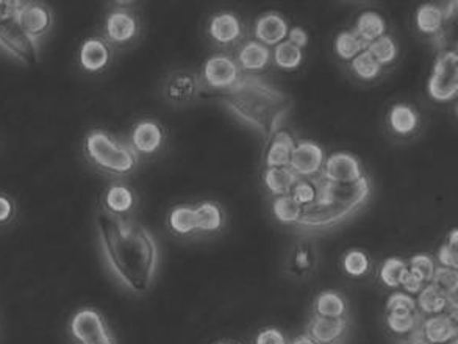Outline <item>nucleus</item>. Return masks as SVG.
<instances>
[{
    "label": "nucleus",
    "instance_id": "f257e3e1",
    "mask_svg": "<svg viewBox=\"0 0 458 344\" xmlns=\"http://www.w3.org/2000/svg\"><path fill=\"white\" fill-rule=\"evenodd\" d=\"M96 234L106 268L131 295H146L155 282L160 264V249L148 228L99 210Z\"/></svg>",
    "mask_w": 458,
    "mask_h": 344
},
{
    "label": "nucleus",
    "instance_id": "f03ea898",
    "mask_svg": "<svg viewBox=\"0 0 458 344\" xmlns=\"http://www.w3.org/2000/svg\"><path fill=\"white\" fill-rule=\"evenodd\" d=\"M221 104L267 142L279 133L293 110V99L254 75H246L219 94Z\"/></svg>",
    "mask_w": 458,
    "mask_h": 344
},
{
    "label": "nucleus",
    "instance_id": "7ed1b4c3",
    "mask_svg": "<svg viewBox=\"0 0 458 344\" xmlns=\"http://www.w3.org/2000/svg\"><path fill=\"white\" fill-rule=\"evenodd\" d=\"M316 197L302 207L296 228L309 232H324L340 226L365 207L371 197L368 177L353 184H335L326 178L315 177Z\"/></svg>",
    "mask_w": 458,
    "mask_h": 344
},
{
    "label": "nucleus",
    "instance_id": "20e7f679",
    "mask_svg": "<svg viewBox=\"0 0 458 344\" xmlns=\"http://www.w3.org/2000/svg\"><path fill=\"white\" fill-rule=\"evenodd\" d=\"M83 155L98 171L113 177L129 176L138 167V157L129 144L118 142L114 136L102 129L88 132L83 138Z\"/></svg>",
    "mask_w": 458,
    "mask_h": 344
},
{
    "label": "nucleus",
    "instance_id": "39448f33",
    "mask_svg": "<svg viewBox=\"0 0 458 344\" xmlns=\"http://www.w3.org/2000/svg\"><path fill=\"white\" fill-rule=\"evenodd\" d=\"M68 333L74 344H116L106 318L93 307L81 308L71 316Z\"/></svg>",
    "mask_w": 458,
    "mask_h": 344
},
{
    "label": "nucleus",
    "instance_id": "423d86ee",
    "mask_svg": "<svg viewBox=\"0 0 458 344\" xmlns=\"http://www.w3.org/2000/svg\"><path fill=\"white\" fill-rule=\"evenodd\" d=\"M428 91L435 102H449L457 98L458 56L455 50H446L438 56L428 81Z\"/></svg>",
    "mask_w": 458,
    "mask_h": 344
},
{
    "label": "nucleus",
    "instance_id": "0eeeda50",
    "mask_svg": "<svg viewBox=\"0 0 458 344\" xmlns=\"http://www.w3.org/2000/svg\"><path fill=\"white\" fill-rule=\"evenodd\" d=\"M0 49L25 66H33L39 60V47L37 41H33L19 27L14 16L0 21Z\"/></svg>",
    "mask_w": 458,
    "mask_h": 344
},
{
    "label": "nucleus",
    "instance_id": "6e6552de",
    "mask_svg": "<svg viewBox=\"0 0 458 344\" xmlns=\"http://www.w3.org/2000/svg\"><path fill=\"white\" fill-rule=\"evenodd\" d=\"M14 19L19 27L37 43L47 37L54 27V13L43 2H21L14 13Z\"/></svg>",
    "mask_w": 458,
    "mask_h": 344
},
{
    "label": "nucleus",
    "instance_id": "1a4fd4ad",
    "mask_svg": "<svg viewBox=\"0 0 458 344\" xmlns=\"http://www.w3.org/2000/svg\"><path fill=\"white\" fill-rule=\"evenodd\" d=\"M140 33V21L137 16L127 10H114L110 13L104 24V39L114 46H125L137 39Z\"/></svg>",
    "mask_w": 458,
    "mask_h": 344
},
{
    "label": "nucleus",
    "instance_id": "9d476101",
    "mask_svg": "<svg viewBox=\"0 0 458 344\" xmlns=\"http://www.w3.org/2000/svg\"><path fill=\"white\" fill-rule=\"evenodd\" d=\"M165 140L166 133L163 125L154 119H144L131 130L129 146L138 157H150L160 152Z\"/></svg>",
    "mask_w": 458,
    "mask_h": 344
},
{
    "label": "nucleus",
    "instance_id": "9b49d317",
    "mask_svg": "<svg viewBox=\"0 0 458 344\" xmlns=\"http://www.w3.org/2000/svg\"><path fill=\"white\" fill-rule=\"evenodd\" d=\"M202 79L211 90L223 91L240 81V68L230 56H211L205 62Z\"/></svg>",
    "mask_w": 458,
    "mask_h": 344
},
{
    "label": "nucleus",
    "instance_id": "f8f14e48",
    "mask_svg": "<svg viewBox=\"0 0 458 344\" xmlns=\"http://www.w3.org/2000/svg\"><path fill=\"white\" fill-rule=\"evenodd\" d=\"M324 167V150L313 142H301L293 149L290 168L299 178L318 176Z\"/></svg>",
    "mask_w": 458,
    "mask_h": 344
},
{
    "label": "nucleus",
    "instance_id": "ddd939ff",
    "mask_svg": "<svg viewBox=\"0 0 458 344\" xmlns=\"http://www.w3.org/2000/svg\"><path fill=\"white\" fill-rule=\"evenodd\" d=\"M112 62V46L104 38H87L79 49V66L88 74H99Z\"/></svg>",
    "mask_w": 458,
    "mask_h": 344
},
{
    "label": "nucleus",
    "instance_id": "4468645a",
    "mask_svg": "<svg viewBox=\"0 0 458 344\" xmlns=\"http://www.w3.org/2000/svg\"><path fill=\"white\" fill-rule=\"evenodd\" d=\"M200 91V83L198 77H194L188 71H177L167 77L163 86V96L171 105L191 104L194 99L198 98Z\"/></svg>",
    "mask_w": 458,
    "mask_h": 344
},
{
    "label": "nucleus",
    "instance_id": "2eb2a0df",
    "mask_svg": "<svg viewBox=\"0 0 458 344\" xmlns=\"http://www.w3.org/2000/svg\"><path fill=\"white\" fill-rule=\"evenodd\" d=\"M321 177L335 184H353L363 177V172L357 157L347 152H336L324 163Z\"/></svg>",
    "mask_w": 458,
    "mask_h": 344
},
{
    "label": "nucleus",
    "instance_id": "dca6fc26",
    "mask_svg": "<svg viewBox=\"0 0 458 344\" xmlns=\"http://www.w3.org/2000/svg\"><path fill=\"white\" fill-rule=\"evenodd\" d=\"M418 332L428 344H447L457 337V318L451 314H435L418 327Z\"/></svg>",
    "mask_w": 458,
    "mask_h": 344
},
{
    "label": "nucleus",
    "instance_id": "f3484780",
    "mask_svg": "<svg viewBox=\"0 0 458 344\" xmlns=\"http://www.w3.org/2000/svg\"><path fill=\"white\" fill-rule=\"evenodd\" d=\"M135 203H137V197L129 186L114 184L106 190L102 199V210L114 216L127 218V215H131L135 209Z\"/></svg>",
    "mask_w": 458,
    "mask_h": 344
},
{
    "label": "nucleus",
    "instance_id": "a211bd4d",
    "mask_svg": "<svg viewBox=\"0 0 458 344\" xmlns=\"http://www.w3.org/2000/svg\"><path fill=\"white\" fill-rule=\"evenodd\" d=\"M255 37L259 39V43L267 47L277 46L284 43V39L288 37V24L279 14L267 13L255 22Z\"/></svg>",
    "mask_w": 458,
    "mask_h": 344
},
{
    "label": "nucleus",
    "instance_id": "6ab92c4d",
    "mask_svg": "<svg viewBox=\"0 0 458 344\" xmlns=\"http://www.w3.org/2000/svg\"><path fill=\"white\" fill-rule=\"evenodd\" d=\"M208 35L217 44L235 43L242 37V22L232 13H219L210 19Z\"/></svg>",
    "mask_w": 458,
    "mask_h": 344
},
{
    "label": "nucleus",
    "instance_id": "aec40b11",
    "mask_svg": "<svg viewBox=\"0 0 458 344\" xmlns=\"http://www.w3.org/2000/svg\"><path fill=\"white\" fill-rule=\"evenodd\" d=\"M346 326L344 318H324L316 314L310 321L309 337L318 344L334 343L344 333Z\"/></svg>",
    "mask_w": 458,
    "mask_h": 344
},
{
    "label": "nucleus",
    "instance_id": "412c9836",
    "mask_svg": "<svg viewBox=\"0 0 458 344\" xmlns=\"http://www.w3.org/2000/svg\"><path fill=\"white\" fill-rule=\"evenodd\" d=\"M316 262H318V258H316L315 247L311 246L310 243H301L290 254L288 262H286V270L292 276L304 279L311 274V271L315 270Z\"/></svg>",
    "mask_w": 458,
    "mask_h": 344
},
{
    "label": "nucleus",
    "instance_id": "4be33fe9",
    "mask_svg": "<svg viewBox=\"0 0 458 344\" xmlns=\"http://www.w3.org/2000/svg\"><path fill=\"white\" fill-rule=\"evenodd\" d=\"M294 146H296V142H294L292 136L280 130L279 133L271 140V148H269L267 154V167H290Z\"/></svg>",
    "mask_w": 458,
    "mask_h": 344
},
{
    "label": "nucleus",
    "instance_id": "5701e85b",
    "mask_svg": "<svg viewBox=\"0 0 458 344\" xmlns=\"http://www.w3.org/2000/svg\"><path fill=\"white\" fill-rule=\"evenodd\" d=\"M265 185L274 196H286L290 194L293 186L296 185L299 177L292 171V168H267L265 172Z\"/></svg>",
    "mask_w": 458,
    "mask_h": 344
},
{
    "label": "nucleus",
    "instance_id": "b1692460",
    "mask_svg": "<svg viewBox=\"0 0 458 344\" xmlns=\"http://www.w3.org/2000/svg\"><path fill=\"white\" fill-rule=\"evenodd\" d=\"M271 62V52L267 46L259 43V41H250V43L242 46V49L238 54V63L244 71H261L267 68Z\"/></svg>",
    "mask_w": 458,
    "mask_h": 344
},
{
    "label": "nucleus",
    "instance_id": "393cba45",
    "mask_svg": "<svg viewBox=\"0 0 458 344\" xmlns=\"http://www.w3.org/2000/svg\"><path fill=\"white\" fill-rule=\"evenodd\" d=\"M386 30V22L385 19L376 12H366L360 16L353 33L368 46L378 38H382Z\"/></svg>",
    "mask_w": 458,
    "mask_h": 344
},
{
    "label": "nucleus",
    "instance_id": "a878e982",
    "mask_svg": "<svg viewBox=\"0 0 458 344\" xmlns=\"http://www.w3.org/2000/svg\"><path fill=\"white\" fill-rule=\"evenodd\" d=\"M167 226L173 230L174 234L180 235V236H186V235L198 232L196 210L191 205L174 207L167 215Z\"/></svg>",
    "mask_w": 458,
    "mask_h": 344
},
{
    "label": "nucleus",
    "instance_id": "bb28decb",
    "mask_svg": "<svg viewBox=\"0 0 458 344\" xmlns=\"http://www.w3.org/2000/svg\"><path fill=\"white\" fill-rule=\"evenodd\" d=\"M388 123L394 133L397 135H411L416 129H418V115L415 110L405 104H397L391 108L390 115H388Z\"/></svg>",
    "mask_w": 458,
    "mask_h": 344
},
{
    "label": "nucleus",
    "instance_id": "cd10ccee",
    "mask_svg": "<svg viewBox=\"0 0 458 344\" xmlns=\"http://www.w3.org/2000/svg\"><path fill=\"white\" fill-rule=\"evenodd\" d=\"M445 22V13L440 6L422 5L416 12V27L424 35H435L441 30Z\"/></svg>",
    "mask_w": 458,
    "mask_h": 344
},
{
    "label": "nucleus",
    "instance_id": "c85d7f7f",
    "mask_svg": "<svg viewBox=\"0 0 458 344\" xmlns=\"http://www.w3.org/2000/svg\"><path fill=\"white\" fill-rule=\"evenodd\" d=\"M196 210L198 232H216L223 228V211L215 202L199 203Z\"/></svg>",
    "mask_w": 458,
    "mask_h": 344
},
{
    "label": "nucleus",
    "instance_id": "c756f323",
    "mask_svg": "<svg viewBox=\"0 0 458 344\" xmlns=\"http://www.w3.org/2000/svg\"><path fill=\"white\" fill-rule=\"evenodd\" d=\"M435 288L446 296L447 305H457L458 274L451 268H435L432 283Z\"/></svg>",
    "mask_w": 458,
    "mask_h": 344
},
{
    "label": "nucleus",
    "instance_id": "7c9ffc66",
    "mask_svg": "<svg viewBox=\"0 0 458 344\" xmlns=\"http://www.w3.org/2000/svg\"><path fill=\"white\" fill-rule=\"evenodd\" d=\"M316 314L324 318H343L346 314V302L338 293L324 291L316 297Z\"/></svg>",
    "mask_w": 458,
    "mask_h": 344
},
{
    "label": "nucleus",
    "instance_id": "2f4dec72",
    "mask_svg": "<svg viewBox=\"0 0 458 344\" xmlns=\"http://www.w3.org/2000/svg\"><path fill=\"white\" fill-rule=\"evenodd\" d=\"M273 213L277 218V221L296 226L302 213V205H299L290 194L276 197L273 202Z\"/></svg>",
    "mask_w": 458,
    "mask_h": 344
},
{
    "label": "nucleus",
    "instance_id": "473e14b6",
    "mask_svg": "<svg viewBox=\"0 0 458 344\" xmlns=\"http://www.w3.org/2000/svg\"><path fill=\"white\" fill-rule=\"evenodd\" d=\"M366 50L371 54L372 58L384 68L386 64L396 60L397 56V46L394 43V39L391 37L384 35L382 38H378L376 41H372L371 44L366 46Z\"/></svg>",
    "mask_w": 458,
    "mask_h": 344
},
{
    "label": "nucleus",
    "instance_id": "72a5a7b5",
    "mask_svg": "<svg viewBox=\"0 0 458 344\" xmlns=\"http://www.w3.org/2000/svg\"><path fill=\"white\" fill-rule=\"evenodd\" d=\"M274 62L280 69H286V71L299 68L302 63V50L290 41H284L276 46Z\"/></svg>",
    "mask_w": 458,
    "mask_h": 344
},
{
    "label": "nucleus",
    "instance_id": "f704fd0d",
    "mask_svg": "<svg viewBox=\"0 0 458 344\" xmlns=\"http://www.w3.org/2000/svg\"><path fill=\"white\" fill-rule=\"evenodd\" d=\"M335 50L343 60H353L366 50V44L353 31H343L335 41Z\"/></svg>",
    "mask_w": 458,
    "mask_h": 344
},
{
    "label": "nucleus",
    "instance_id": "c9c22d12",
    "mask_svg": "<svg viewBox=\"0 0 458 344\" xmlns=\"http://www.w3.org/2000/svg\"><path fill=\"white\" fill-rule=\"evenodd\" d=\"M418 304L424 314H440L447 308V297L435 288L434 285H428L420 291Z\"/></svg>",
    "mask_w": 458,
    "mask_h": 344
},
{
    "label": "nucleus",
    "instance_id": "e433bc0d",
    "mask_svg": "<svg viewBox=\"0 0 458 344\" xmlns=\"http://www.w3.org/2000/svg\"><path fill=\"white\" fill-rule=\"evenodd\" d=\"M351 68H352L353 74L357 75L361 81L366 82L377 79L380 73H382V66L372 58L371 54L368 50H363L360 56L353 58Z\"/></svg>",
    "mask_w": 458,
    "mask_h": 344
},
{
    "label": "nucleus",
    "instance_id": "4c0bfd02",
    "mask_svg": "<svg viewBox=\"0 0 458 344\" xmlns=\"http://www.w3.org/2000/svg\"><path fill=\"white\" fill-rule=\"evenodd\" d=\"M405 271H407V264L403 263L401 258H388L380 270V279L386 287L397 288Z\"/></svg>",
    "mask_w": 458,
    "mask_h": 344
},
{
    "label": "nucleus",
    "instance_id": "58836bf2",
    "mask_svg": "<svg viewBox=\"0 0 458 344\" xmlns=\"http://www.w3.org/2000/svg\"><path fill=\"white\" fill-rule=\"evenodd\" d=\"M410 272L415 274L422 283L432 282V277H434L435 266L434 260L426 255V254H418L415 257H411L410 260Z\"/></svg>",
    "mask_w": 458,
    "mask_h": 344
},
{
    "label": "nucleus",
    "instance_id": "ea45409f",
    "mask_svg": "<svg viewBox=\"0 0 458 344\" xmlns=\"http://www.w3.org/2000/svg\"><path fill=\"white\" fill-rule=\"evenodd\" d=\"M343 268L349 276H365L366 271L369 270V258L361 251H351L343 260Z\"/></svg>",
    "mask_w": 458,
    "mask_h": 344
},
{
    "label": "nucleus",
    "instance_id": "a19ab883",
    "mask_svg": "<svg viewBox=\"0 0 458 344\" xmlns=\"http://www.w3.org/2000/svg\"><path fill=\"white\" fill-rule=\"evenodd\" d=\"M290 196L299 203V205H309L313 202L316 197L315 177L299 178L296 185L290 191Z\"/></svg>",
    "mask_w": 458,
    "mask_h": 344
},
{
    "label": "nucleus",
    "instance_id": "79ce46f5",
    "mask_svg": "<svg viewBox=\"0 0 458 344\" xmlns=\"http://www.w3.org/2000/svg\"><path fill=\"white\" fill-rule=\"evenodd\" d=\"M458 232L457 228H454L451 235H449V243L443 245L438 253V260L443 264V268H451V270H457L458 268Z\"/></svg>",
    "mask_w": 458,
    "mask_h": 344
},
{
    "label": "nucleus",
    "instance_id": "37998d69",
    "mask_svg": "<svg viewBox=\"0 0 458 344\" xmlns=\"http://www.w3.org/2000/svg\"><path fill=\"white\" fill-rule=\"evenodd\" d=\"M386 324L394 333H409L418 326V318L415 314H388Z\"/></svg>",
    "mask_w": 458,
    "mask_h": 344
},
{
    "label": "nucleus",
    "instance_id": "c03bdc74",
    "mask_svg": "<svg viewBox=\"0 0 458 344\" xmlns=\"http://www.w3.org/2000/svg\"><path fill=\"white\" fill-rule=\"evenodd\" d=\"M415 301L405 293H396V295L391 296L386 302L388 314H415Z\"/></svg>",
    "mask_w": 458,
    "mask_h": 344
},
{
    "label": "nucleus",
    "instance_id": "a18cd8bd",
    "mask_svg": "<svg viewBox=\"0 0 458 344\" xmlns=\"http://www.w3.org/2000/svg\"><path fill=\"white\" fill-rule=\"evenodd\" d=\"M18 215V205L8 193L0 191V228L10 226Z\"/></svg>",
    "mask_w": 458,
    "mask_h": 344
},
{
    "label": "nucleus",
    "instance_id": "49530a36",
    "mask_svg": "<svg viewBox=\"0 0 458 344\" xmlns=\"http://www.w3.org/2000/svg\"><path fill=\"white\" fill-rule=\"evenodd\" d=\"M255 344H286V340L279 329L271 327V329H265L259 333Z\"/></svg>",
    "mask_w": 458,
    "mask_h": 344
},
{
    "label": "nucleus",
    "instance_id": "de8ad7c7",
    "mask_svg": "<svg viewBox=\"0 0 458 344\" xmlns=\"http://www.w3.org/2000/svg\"><path fill=\"white\" fill-rule=\"evenodd\" d=\"M399 287H403L407 293L416 295V293H420V291H421L422 287H424V283H422L415 274H411L409 268H407V271H405L403 277H401V283H399Z\"/></svg>",
    "mask_w": 458,
    "mask_h": 344
},
{
    "label": "nucleus",
    "instance_id": "09e8293b",
    "mask_svg": "<svg viewBox=\"0 0 458 344\" xmlns=\"http://www.w3.org/2000/svg\"><path fill=\"white\" fill-rule=\"evenodd\" d=\"M288 37H290V43L294 44L301 50L304 49L305 46L309 44V35L301 27H296L292 31H288Z\"/></svg>",
    "mask_w": 458,
    "mask_h": 344
},
{
    "label": "nucleus",
    "instance_id": "8fccbe9b",
    "mask_svg": "<svg viewBox=\"0 0 458 344\" xmlns=\"http://www.w3.org/2000/svg\"><path fill=\"white\" fill-rule=\"evenodd\" d=\"M19 5H21V2H4V0H0V21L13 18Z\"/></svg>",
    "mask_w": 458,
    "mask_h": 344
},
{
    "label": "nucleus",
    "instance_id": "3c124183",
    "mask_svg": "<svg viewBox=\"0 0 458 344\" xmlns=\"http://www.w3.org/2000/svg\"><path fill=\"white\" fill-rule=\"evenodd\" d=\"M292 344H318L310 339L309 335H301L298 339L294 340Z\"/></svg>",
    "mask_w": 458,
    "mask_h": 344
},
{
    "label": "nucleus",
    "instance_id": "603ef678",
    "mask_svg": "<svg viewBox=\"0 0 458 344\" xmlns=\"http://www.w3.org/2000/svg\"><path fill=\"white\" fill-rule=\"evenodd\" d=\"M217 344H233V343H217Z\"/></svg>",
    "mask_w": 458,
    "mask_h": 344
}]
</instances>
